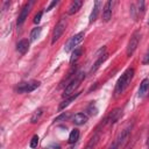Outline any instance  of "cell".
<instances>
[{
	"mask_svg": "<svg viewBox=\"0 0 149 149\" xmlns=\"http://www.w3.org/2000/svg\"><path fill=\"white\" fill-rule=\"evenodd\" d=\"M84 36H85L84 31H80V33L76 34L73 37H71V38L69 40V42L66 43L65 48H64V49H65V51H66V52H69V51H71V50H74V47H77V45L83 41Z\"/></svg>",
	"mask_w": 149,
	"mask_h": 149,
	"instance_id": "52a82bcc",
	"label": "cell"
},
{
	"mask_svg": "<svg viewBox=\"0 0 149 149\" xmlns=\"http://www.w3.org/2000/svg\"><path fill=\"white\" fill-rule=\"evenodd\" d=\"M143 13L144 12V1H139L137 2V13Z\"/></svg>",
	"mask_w": 149,
	"mask_h": 149,
	"instance_id": "d4e9b609",
	"label": "cell"
},
{
	"mask_svg": "<svg viewBox=\"0 0 149 149\" xmlns=\"http://www.w3.org/2000/svg\"><path fill=\"white\" fill-rule=\"evenodd\" d=\"M29 49V41L27 38H23L21 41H19V43L16 44V50L21 54V55H24Z\"/></svg>",
	"mask_w": 149,
	"mask_h": 149,
	"instance_id": "7c38bea8",
	"label": "cell"
},
{
	"mask_svg": "<svg viewBox=\"0 0 149 149\" xmlns=\"http://www.w3.org/2000/svg\"><path fill=\"white\" fill-rule=\"evenodd\" d=\"M140 38H141V33L140 30H135L130 37V40L128 41V44H127V49H126V54L127 56H132L134 54V51L136 50L137 45H139V42H140Z\"/></svg>",
	"mask_w": 149,
	"mask_h": 149,
	"instance_id": "277c9868",
	"label": "cell"
},
{
	"mask_svg": "<svg viewBox=\"0 0 149 149\" xmlns=\"http://www.w3.org/2000/svg\"><path fill=\"white\" fill-rule=\"evenodd\" d=\"M81 52H83V49L81 48H76L72 54H71V57H70V63L73 64V62H76L80 56H81Z\"/></svg>",
	"mask_w": 149,
	"mask_h": 149,
	"instance_id": "ffe728a7",
	"label": "cell"
},
{
	"mask_svg": "<svg viewBox=\"0 0 149 149\" xmlns=\"http://www.w3.org/2000/svg\"><path fill=\"white\" fill-rule=\"evenodd\" d=\"M87 119H88V116L85 113H77L73 116V123L77 126H80V125H84L87 121Z\"/></svg>",
	"mask_w": 149,
	"mask_h": 149,
	"instance_id": "2e32d148",
	"label": "cell"
},
{
	"mask_svg": "<svg viewBox=\"0 0 149 149\" xmlns=\"http://www.w3.org/2000/svg\"><path fill=\"white\" fill-rule=\"evenodd\" d=\"M42 114H43V108H42V107L37 108V109L34 112V114L31 115V118H30V122H31V123H36V122L40 120V118L42 116Z\"/></svg>",
	"mask_w": 149,
	"mask_h": 149,
	"instance_id": "44dd1931",
	"label": "cell"
},
{
	"mask_svg": "<svg viewBox=\"0 0 149 149\" xmlns=\"http://www.w3.org/2000/svg\"><path fill=\"white\" fill-rule=\"evenodd\" d=\"M33 5H34V1H29V2H27V3L23 6V8H22V10H21V13H20V15H19V19H17V26L22 24V23L26 21V19H27V16H28V14H29V12H30Z\"/></svg>",
	"mask_w": 149,
	"mask_h": 149,
	"instance_id": "ba28073f",
	"label": "cell"
},
{
	"mask_svg": "<svg viewBox=\"0 0 149 149\" xmlns=\"http://www.w3.org/2000/svg\"><path fill=\"white\" fill-rule=\"evenodd\" d=\"M68 116H69V114L68 113H62L59 116H57L54 121L55 122H59V121H63V120H65V119H68Z\"/></svg>",
	"mask_w": 149,
	"mask_h": 149,
	"instance_id": "cb8c5ba5",
	"label": "cell"
},
{
	"mask_svg": "<svg viewBox=\"0 0 149 149\" xmlns=\"http://www.w3.org/2000/svg\"><path fill=\"white\" fill-rule=\"evenodd\" d=\"M133 77H134V69L133 68L127 69L122 73V76L119 78V80L116 81V85H115V90H114L115 97H118V95H120V94H122L125 92V90L129 86Z\"/></svg>",
	"mask_w": 149,
	"mask_h": 149,
	"instance_id": "6da1fadb",
	"label": "cell"
},
{
	"mask_svg": "<svg viewBox=\"0 0 149 149\" xmlns=\"http://www.w3.org/2000/svg\"><path fill=\"white\" fill-rule=\"evenodd\" d=\"M149 91V78H144L141 84H140V88H139V97L143 98Z\"/></svg>",
	"mask_w": 149,
	"mask_h": 149,
	"instance_id": "8fae6325",
	"label": "cell"
},
{
	"mask_svg": "<svg viewBox=\"0 0 149 149\" xmlns=\"http://www.w3.org/2000/svg\"><path fill=\"white\" fill-rule=\"evenodd\" d=\"M100 6H101V1H95L94 5H93V8H92V12L90 14V22H94L98 17V14H99V10H100Z\"/></svg>",
	"mask_w": 149,
	"mask_h": 149,
	"instance_id": "4fadbf2b",
	"label": "cell"
},
{
	"mask_svg": "<svg viewBox=\"0 0 149 149\" xmlns=\"http://www.w3.org/2000/svg\"><path fill=\"white\" fill-rule=\"evenodd\" d=\"M66 24H68V22H66V19L65 17H62L58 21V23L56 24V27H55V29L52 31V38H51V43L52 44L56 43V41H58L59 37L63 35V33H64V30L66 28Z\"/></svg>",
	"mask_w": 149,
	"mask_h": 149,
	"instance_id": "8992f818",
	"label": "cell"
},
{
	"mask_svg": "<svg viewBox=\"0 0 149 149\" xmlns=\"http://www.w3.org/2000/svg\"><path fill=\"white\" fill-rule=\"evenodd\" d=\"M40 86V81L37 80H30V81H24V83H20L16 86V92L17 93H29L35 91L37 87Z\"/></svg>",
	"mask_w": 149,
	"mask_h": 149,
	"instance_id": "5b68a950",
	"label": "cell"
},
{
	"mask_svg": "<svg viewBox=\"0 0 149 149\" xmlns=\"http://www.w3.org/2000/svg\"><path fill=\"white\" fill-rule=\"evenodd\" d=\"M79 94H80L79 92H76L74 94H72L71 97H69V98H68L66 100H64V101H63V102H62V104L59 105V107H58V109H59V111H62V109H64V108H65L66 106H69V105H70V104H71V102H72L73 100H76V99H77V98L79 97Z\"/></svg>",
	"mask_w": 149,
	"mask_h": 149,
	"instance_id": "e0dca14e",
	"label": "cell"
},
{
	"mask_svg": "<svg viewBox=\"0 0 149 149\" xmlns=\"http://www.w3.org/2000/svg\"><path fill=\"white\" fill-rule=\"evenodd\" d=\"M148 149H149V141H148Z\"/></svg>",
	"mask_w": 149,
	"mask_h": 149,
	"instance_id": "f546056e",
	"label": "cell"
},
{
	"mask_svg": "<svg viewBox=\"0 0 149 149\" xmlns=\"http://www.w3.org/2000/svg\"><path fill=\"white\" fill-rule=\"evenodd\" d=\"M113 5L114 1H106L104 5V9H102V20L105 22H108L112 17V10H113Z\"/></svg>",
	"mask_w": 149,
	"mask_h": 149,
	"instance_id": "9c48e42d",
	"label": "cell"
},
{
	"mask_svg": "<svg viewBox=\"0 0 149 149\" xmlns=\"http://www.w3.org/2000/svg\"><path fill=\"white\" fill-rule=\"evenodd\" d=\"M99 139H100V135H99V134L93 135V136L90 139V141L87 142V144L85 146V148H84V149H94V148H95V146H97V144H98V142H99Z\"/></svg>",
	"mask_w": 149,
	"mask_h": 149,
	"instance_id": "ac0fdd59",
	"label": "cell"
},
{
	"mask_svg": "<svg viewBox=\"0 0 149 149\" xmlns=\"http://www.w3.org/2000/svg\"><path fill=\"white\" fill-rule=\"evenodd\" d=\"M79 129H77V128H74V129H72L71 130V133H70V135H69V140H68V142L70 143V144H72V143H76L77 141H78V139H79Z\"/></svg>",
	"mask_w": 149,
	"mask_h": 149,
	"instance_id": "d6986e66",
	"label": "cell"
},
{
	"mask_svg": "<svg viewBox=\"0 0 149 149\" xmlns=\"http://www.w3.org/2000/svg\"><path fill=\"white\" fill-rule=\"evenodd\" d=\"M81 6H83V1H81V0H74V1L71 2L70 7H69V9H68V13H69L70 15H72V14H74V13H77V12L80 9Z\"/></svg>",
	"mask_w": 149,
	"mask_h": 149,
	"instance_id": "5bb4252c",
	"label": "cell"
},
{
	"mask_svg": "<svg viewBox=\"0 0 149 149\" xmlns=\"http://www.w3.org/2000/svg\"><path fill=\"white\" fill-rule=\"evenodd\" d=\"M41 31H42V28L41 27H36V28H34L31 31H30V41L31 42H34V41H36L38 37H40V34H41Z\"/></svg>",
	"mask_w": 149,
	"mask_h": 149,
	"instance_id": "7402d4cb",
	"label": "cell"
},
{
	"mask_svg": "<svg viewBox=\"0 0 149 149\" xmlns=\"http://www.w3.org/2000/svg\"><path fill=\"white\" fill-rule=\"evenodd\" d=\"M132 125H129L128 127H126L120 134H119V136L115 139V141L111 144V147L108 148V149H121L122 147H123V144L128 141V139H129V135H130V130H132Z\"/></svg>",
	"mask_w": 149,
	"mask_h": 149,
	"instance_id": "3957f363",
	"label": "cell"
},
{
	"mask_svg": "<svg viewBox=\"0 0 149 149\" xmlns=\"http://www.w3.org/2000/svg\"><path fill=\"white\" fill-rule=\"evenodd\" d=\"M57 3H58V1H52V2H51V3H50L48 7H47V9H45V10H47V12H48V10H50V9H51L54 6H56Z\"/></svg>",
	"mask_w": 149,
	"mask_h": 149,
	"instance_id": "f1b7e54d",
	"label": "cell"
},
{
	"mask_svg": "<svg viewBox=\"0 0 149 149\" xmlns=\"http://www.w3.org/2000/svg\"><path fill=\"white\" fill-rule=\"evenodd\" d=\"M84 78H85V72H84V71H78L77 74L74 76V78L71 80V83L65 86L63 97H71V95L74 93V91L78 88L79 84L81 83V80H83Z\"/></svg>",
	"mask_w": 149,
	"mask_h": 149,
	"instance_id": "7a4b0ae2",
	"label": "cell"
},
{
	"mask_svg": "<svg viewBox=\"0 0 149 149\" xmlns=\"http://www.w3.org/2000/svg\"><path fill=\"white\" fill-rule=\"evenodd\" d=\"M41 17H42V12H40V13H37V14L35 15V17H34V23H38V22L41 21Z\"/></svg>",
	"mask_w": 149,
	"mask_h": 149,
	"instance_id": "4316f807",
	"label": "cell"
},
{
	"mask_svg": "<svg viewBox=\"0 0 149 149\" xmlns=\"http://www.w3.org/2000/svg\"><path fill=\"white\" fill-rule=\"evenodd\" d=\"M87 111H88L90 114H97V108L93 107V105H91V106L87 108Z\"/></svg>",
	"mask_w": 149,
	"mask_h": 149,
	"instance_id": "83f0119b",
	"label": "cell"
},
{
	"mask_svg": "<svg viewBox=\"0 0 149 149\" xmlns=\"http://www.w3.org/2000/svg\"><path fill=\"white\" fill-rule=\"evenodd\" d=\"M148 23H149V20H148Z\"/></svg>",
	"mask_w": 149,
	"mask_h": 149,
	"instance_id": "4dcf8cb0",
	"label": "cell"
},
{
	"mask_svg": "<svg viewBox=\"0 0 149 149\" xmlns=\"http://www.w3.org/2000/svg\"><path fill=\"white\" fill-rule=\"evenodd\" d=\"M37 146H38V136L37 135H34L33 136V139L30 140V148H37Z\"/></svg>",
	"mask_w": 149,
	"mask_h": 149,
	"instance_id": "603a6c76",
	"label": "cell"
},
{
	"mask_svg": "<svg viewBox=\"0 0 149 149\" xmlns=\"http://www.w3.org/2000/svg\"><path fill=\"white\" fill-rule=\"evenodd\" d=\"M121 114H122V109L121 108H114L108 115H107V118H106V123L107 125H113V123H115L119 119H120V116H121Z\"/></svg>",
	"mask_w": 149,
	"mask_h": 149,
	"instance_id": "30bf717a",
	"label": "cell"
},
{
	"mask_svg": "<svg viewBox=\"0 0 149 149\" xmlns=\"http://www.w3.org/2000/svg\"><path fill=\"white\" fill-rule=\"evenodd\" d=\"M142 63H143V64H149V48H148V50H147V52H146V55H144V57H143Z\"/></svg>",
	"mask_w": 149,
	"mask_h": 149,
	"instance_id": "484cf974",
	"label": "cell"
},
{
	"mask_svg": "<svg viewBox=\"0 0 149 149\" xmlns=\"http://www.w3.org/2000/svg\"><path fill=\"white\" fill-rule=\"evenodd\" d=\"M106 58H107V55L106 54H104V55H101V56H97V61L93 63V65H92V68H91V73H93V72H95L98 69H99V66L106 61Z\"/></svg>",
	"mask_w": 149,
	"mask_h": 149,
	"instance_id": "9a60e30c",
	"label": "cell"
}]
</instances>
